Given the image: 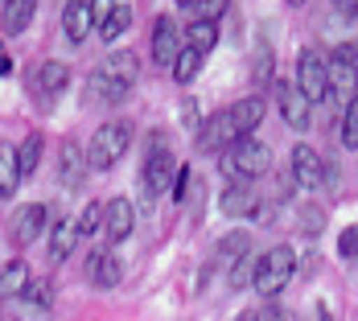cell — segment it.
I'll return each instance as SVG.
<instances>
[{
  "label": "cell",
  "instance_id": "8992f818",
  "mask_svg": "<svg viewBox=\"0 0 358 321\" xmlns=\"http://www.w3.org/2000/svg\"><path fill=\"white\" fill-rule=\"evenodd\" d=\"M292 272H296V255H292V248H272L264 251V259L255 264V276H251V285H255V292L259 297H276L280 288L292 280Z\"/></svg>",
  "mask_w": 358,
  "mask_h": 321
},
{
  "label": "cell",
  "instance_id": "d6986e66",
  "mask_svg": "<svg viewBox=\"0 0 358 321\" xmlns=\"http://www.w3.org/2000/svg\"><path fill=\"white\" fill-rule=\"evenodd\" d=\"M29 264L25 259H8L4 268H0V301H8V297H25V288H29Z\"/></svg>",
  "mask_w": 358,
  "mask_h": 321
},
{
  "label": "cell",
  "instance_id": "d4e9b609",
  "mask_svg": "<svg viewBox=\"0 0 358 321\" xmlns=\"http://www.w3.org/2000/svg\"><path fill=\"white\" fill-rule=\"evenodd\" d=\"M215 41H218V25H215V21H194V25L185 29V45H189V50H198L202 58H206V50H210Z\"/></svg>",
  "mask_w": 358,
  "mask_h": 321
},
{
  "label": "cell",
  "instance_id": "ffe728a7",
  "mask_svg": "<svg viewBox=\"0 0 358 321\" xmlns=\"http://www.w3.org/2000/svg\"><path fill=\"white\" fill-rule=\"evenodd\" d=\"M78 243H83V235H78L74 218H62V222H58V231H54V239H50V264H62Z\"/></svg>",
  "mask_w": 358,
  "mask_h": 321
},
{
  "label": "cell",
  "instance_id": "e575fe53",
  "mask_svg": "<svg viewBox=\"0 0 358 321\" xmlns=\"http://www.w3.org/2000/svg\"><path fill=\"white\" fill-rule=\"evenodd\" d=\"M334 8H338L342 17H350V21H355V17H358V0H350V4H334Z\"/></svg>",
  "mask_w": 358,
  "mask_h": 321
},
{
  "label": "cell",
  "instance_id": "ba28073f",
  "mask_svg": "<svg viewBox=\"0 0 358 321\" xmlns=\"http://www.w3.org/2000/svg\"><path fill=\"white\" fill-rule=\"evenodd\" d=\"M173 178H178V161L165 144H152V152L144 157V194H165L173 190Z\"/></svg>",
  "mask_w": 358,
  "mask_h": 321
},
{
  "label": "cell",
  "instance_id": "cb8c5ba5",
  "mask_svg": "<svg viewBox=\"0 0 358 321\" xmlns=\"http://www.w3.org/2000/svg\"><path fill=\"white\" fill-rule=\"evenodd\" d=\"M17 185H21V178H17V148L0 144V198H13Z\"/></svg>",
  "mask_w": 358,
  "mask_h": 321
},
{
  "label": "cell",
  "instance_id": "44dd1931",
  "mask_svg": "<svg viewBox=\"0 0 358 321\" xmlns=\"http://www.w3.org/2000/svg\"><path fill=\"white\" fill-rule=\"evenodd\" d=\"M58 161H62V181L74 190V185L83 181V173H87V152H83L74 141H66L62 144V152H58Z\"/></svg>",
  "mask_w": 358,
  "mask_h": 321
},
{
  "label": "cell",
  "instance_id": "7c38bea8",
  "mask_svg": "<svg viewBox=\"0 0 358 321\" xmlns=\"http://www.w3.org/2000/svg\"><path fill=\"white\" fill-rule=\"evenodd\" d=\"M95 21H99V37L115 41L132 25V4H95Z\"/></svg>",
  "mask_w": 358,
  "mask_h": 321
},
{
  "label": "cell",
  "instance_id": "7402d4cb",
  "mask_svg": "<svg viewBox=\"0 0 358 321\" xmlns=\"http://www.w3.org/2000/svg\"><path fill=\"white\" fill-rule=\"evenodd\" d=\"M120 259H115V251H99V255H91V280L99 288H111L120 285Z\"/></svg>",
  "mask_w": 358,
  "mask_h": 321
},
{
  "label": "cell",
  "instance_id": "d590c367",
  "mask_svg": "<svg viewBox=\"0 0 358 321\" xmlns=\"http://www.w3.org/2000/svg\"><path fill=\"white\" fill-rule=\"evenodd\" d=\"M309 321H334V318H329V309H325V305H317V309H313V318H309Z\"/></svg>",
  "mask_w": 358,
  "mask_h": 321
},
{
  "label": "cell",
  "instance_id": "1f68e13d",
  "mask_svg": "<svg viewBox=\"0 0 358 321\" xmlns=\"http://www.w3.org/2000/svg\"><path fill=\"white\" fill-rule=\"evenodd\" d=\"M25 297L34 301L37 309H45V305L54 301V292H50V285H45V280H41V285H34V280H29V288H25Z\"/></svg>",
  "mask_w": 358,
  "mask_h": 321
},
{
  "label": "cell",
  "instance_id": "e0dca14e",
  "mask_svg": "<svg viewBox=\"0 0 358 321\" xmlns=\"http://www.w3.org/2000/svg\"><path fill=\"white\" fill-rule=\"evenodd\" d=\"M280 111H285V124L288 128H309V111H313V104L292 87V83H280Z\"/></svg>",
  "mask_w": 358,
  "mask_h": 321
},
{
  "label": "cell",
  "instance_id": "603a6c76",
  "mask_svg": "<svg viewBox=\"0 0 358 321\" xmlns=\"http://www.w3.org/2000/svg\"><path fill=\"white\" fill-rule=\"evenodd\" d=\"M41 136H25V141L17 144V178L25 181V178H34V169H37V161H41Z\"/></svg>",
  "mask_w": 358,
  "mask_h": 321
},
{
  "label": "cell",
  "instance_id": "2e32d148",
  "mask_svg": "<svg viewBox=\"0 0 358 321\" xmlns=\"http://www.w3.org/2000/svg\"><path fill=\"white\" fill-rule=\"evenodd\" d=\"M45 222H50L45 206H37V202L21 206V211H17V222H13V235H17V243H21V248H25V243H37V235L45 231Z\"/></svg>",
  "mask_w": 358,
  "mask_h": 321
},
{
  "label": "cell",
  "instance_id": "836d02e7",
  "mask_svg": "<svg viewBox=\"0 0 358 321\" xmlns=\"http://www.w3.org/2000/svg\"><path fill=\"white\" fill-rule=\"evenodd\" d=\"M259 321H292V318H288V309H280V305H268L259 313Z\"/></svg>",
  "mask_w": 358,
  "mask_h": 321
},
{
  "label": "cell",
  "instance_id": "d6a6232c",
  "mask_svg": "<svg viewBox=\"0 0 358 321\" xmlns=\"http://www.w3.org/2000/svg\"><path fill=\"white\" fill-rule=\"evenodd\" d=\"M222 255H248V235H227L222 239Z\"/></svg>",
  "mask_w": 358,
  "mask_h": 321
},
{
  "label": "cell",
  "instance_id": "52a82bcc",
  "mask_svg": "<svg viewBox=\"0 0 358 321\" xmlns=\"http://www.w3.org/2000/svg\"><path fill=\"white\" fill-rule=\"evenodd\" d=\"M309 104H322L325 99V58L313 50V45H305L301 54H296V83H292Z\"/></svg>",
  "mask_w": 358,
  "mask_h": 321
},
{
  "label": "cell",
  "instance_id": "f1b7e54d",
  "mask_svg": "<svg viewBox=\"0 0 358 321\" xmlns=\"http://www.w3.org/2000/svg\"><path fill=\"white\" fill-rule=\"evenodd\" d=\"M251 276H255V259H251V255H239V264H235V272H231V288L251 285Z\"/></svg>",
  "mask_w": 358,
  "mask_h": 321
},
{
  "label": "cell",
  "instance_id": "9a60e30c",
  "mask_svg": "<svg viewBox=\"0 0 358 321\" xmlns=\"http://www.w3.org/2000/svg\"><path fill=\"white\" fill-rule=\"evenodd\" d=\"M66 83H71V66H66V62H58V58L41 62V66L34 71V91H37V95H62V91H66Z\"/></svg>",
  "mask_w": 358,
  "mask_h": 321
},
{
  "label": "cell",
  "instance_id": "4316f807",
  "mask_svg": "<svg viewBox=\"0 0 358 321\" xmlns=\"http://www.w3.org/2000/svg\"><path fill=\"white\" fill-rule=\"evenodd\" d=\"M99 218H103V206H99V202H87V206H83V214H74V227H78V235L87 239V235L99 227Z\"/></svg>",
  "mask_w": 358,
  "mask_h": 321
},
{
  "label": "cell",
  "instance_id": "8d00e7d4",
  "mask_svg": "<svg viewBox=\"0 0 358 321\" xmlns=\"http://www.w3.org/2000/svg\"><path fill=\"white\" fill-rule=\"evenodd\" d=\"M13 71V62H8V54H4V45H0V74H8Z\"/></svg>",
  "mask_w": 358,
  "mask_h": 321
},
{
  "label": "cell",
  "instance_id": "4dcf8cb0",
  "mask_svg": "<svg viewBox=\"0 0 358 321\" xmlns=\"http://www.w3.org/2000/svg\"><path fill=\"white\" fill-rule=\"evenodd\" d=\"M181 13H198V21H215L218 4H210V0H181Z\"/></svg>",
  "mask_w": 358,
  "mask_h": 321
},
{
  "label": "cell",
  "instance_id": "4fadbf2b",
  "mask_svg": "<svg viewBox=\"0 0 358 321\" xmlns=\"http://www.w3.org/2000/svg\"><path fill=\"white\" fill-rule=\"evenodd\" d=\"M218 206H222V214H231V218L251 214L255 206H259V198H255V181H231V185L222 190Z\"/></svg>",
  "mask_w": 358,
  "mask_h": 321
},
{
  "label": "cell",
  "instance_id": "30bf717a",
  "mask_svg": "<svg viewBox=\"0 0 358 321\" xmlns=\"http://www.w3.org/2000/svg\"><path fill=\"white\" fill-rule=\"evenodd\" d=\"M292 181L305 185V190H313V185L325 181V161L317 157L313 144H296V148H292Z\"/></svg>",
  "mask_w": 358,
  "mask_h": 321
},
{
  "label": "cell",
  "instance_id": "6da1fadb",
  "mask_svg": "<svg viewBox=\"0 0 358 321\" xmlns=\"http://www.w3.org/2000/svg\"><path fill=\"white\" fill-rule=\"evenodd\" d=\"M259 120H264V99H259V95L239 99V104H231L227 111H215V115L202 124L198 148H202V152H222V148H231L235 141H248L251 132L259 128Z\"/></svg>",
  "mask_w": 358,
  "mask_h": 321
},
{
  "label": "cell",
  "instance_id": "83f0119b",
  "mask_svg": "<svg viewBox=\"0 0 358 321\" xmlns=\"http://www.w3.org/2000/svg\"><path fill=\"white\" fill-rule=\"evenodd\" d=\"M342 144L346 148H358V104L342 115Z\"/></svg>",
  "mask_w": 358,
  "mask_h": 321
},
{
  "label": "cell",
  "instance_id": "8fae6325",
  "mask_svg": "<svg viewBox=\"0 0 358 321\" xmlns=\"http://www.w3.org/2000/svg\"><path fill=\"white\" fill-rule=\"evenodd\" d=\"M91 29H95V4L71 0V4H66V13H62V34L71 37L74 45H83Z\"/></svg>",
  "mask_w": 358,
  "mask_h": 321
},
{
  "label": "cell",
  "instance_id": "ac0fdd59",
  "mask_svg": "<svg viewBox=\"0 0 358 321\" xmlns=\"http://www.w3.org/2000/svg\"><path fill=\"white\" fill-rule=\"evenodd\" d=\"M34 13H37L34 0H8V4L0 8V29H4L8 37L25 34V29H29V21H34Z\"/></svg>",
  "mask_w": 358,
  "mask_h": 321
},
{
  "label": "cell",
  "instance_id": "f35d334b",
  "mask_svg": "<svg viewBox=\"0 0 358 321\" xmlns=\"http://www.w3.org/2000/svg\"><path fill=\"white\" fill-rule=\"evenodd\" d=\"M4 321H17V318H13V313H8V318H4Z\"/></svg>",
  "mask_w": 358,
  "mask_h": 321
},
{
  "label": "cell",
  "instance_id": "74e56055",
  "mask_svg": "<svg viewBox=\"0 0 358 321\" xmlns=\"http://www.w3.org/2000/svg\"><path fill=\"white\" fill-rule=\"evenodd\" d=\"M235 321H259V313H239Z\"/></svg>",
  "mask_w": 358,
  "mask_h": 321
},
{
  "label": "cell",
  "instance_id": "484cf974",
  "mask_svg": "<svg viewBox=\"0 0 358 321\" xmlns=\"http://www.w3.org/2000/svg\"><path fill=\"white\" fill-rule=\"evenodd\" d=\"M198 71H202V54H198V50H189V45H181L178 62H173V78H178V83H194Z\"/></svg>",
  "mask_w": 358,
  "mask_h": 321
},
{
  "label": "cell",
  "instance_id": "5bb4252c",
  "mask_svg": "<svg viewBox=\"0 0 358 321\" xmlns=\"http://www.w3.org/2000/svg\"><path fill=\"white\" fill-rule=\"evenodd\" d=\"M103 218H108V243H124L132 235V222H136V211L128 198H115L103 206Z\"/></svg>",
  "mask_w": 358,
  "mask_h": 321
},
{
  "label": "cell",
  "instance_id": "5b68a950",
  "mask_svg": "<svg viewBox=\"0 0 358 321\" xmlns=\"http://www.w3.org/2000/svg\"><path fill=\"white\" fill-rule=\"evenodd\" d=\"M128 144H132V124H128V120H108V124H99L95 136H91V144L83 148V152H87V169H111V165L128 152Z\"/></svg>",
  "mask_w": 358,
  "mask_h": 321
},
{
  "label": "cell",
  "instance_id": "3957f363",
  "mask_svg": "<svg viewBox=\"0 0 358 321\" xmlns=\"http://www.w3.org/2000/svg\"><path fill=\"white\" fill-rule=\"evenodd\" d=\"M325 99L342 115L358 104V50L355 45H338L325 58Z\"/></svg>",
  "mask_w": 358,
  "mask_h": 321
},
{
  "label": "cell",
  "instance_id": "f546056e",
  "mask_svg": "<svg viewBox=\"0 0 358 321\" xmlns=\"http://www.w3.org/2000/svg\"><path fill=\"white\" fill-rule=\"evenodd\" d=\"M338 251H342V259H358V222L342 231V239H338Z\"/></svg>",
  "mask_w": 358,
  "mask_h": 321
},
{
  "label": "cell",
  "instance_id": "277c9868",
  "mask_svg": "<svg viewBox=\"0 0 358 321\" xmlns=\"http://www.w3.org/2000/svg\"><path fill=\"white\" fill-rule=\"evenodd\" d=\"M218 169H222V178H231V181H255L272 169V148L264 141H255V136L235 141L231 148H222Z\"/></svg>",
  "mask_w": 358,
  "mask_h": 321
},
{
  "label": "cell",
  "instance_id": "7a4b0ae2",
  "mask_svg": "<svg viewBox=\"0 0 358 321\" xmlns=\"http://www.w3.org/2000/svg\"><path fill=\"white\" fill-rule=\"evenodd\" d=\"M136 74H141V62H136V54H128V50H115L108 54L91 78H87V87H83V99L91 107H115L128 91H132V83H136Z\"/></svg>",
  "mask_w": 358,
  "mask_h": 321
},
{
  "label": "cell",
  "instance_id": "9c48e42d",
  "mask_svg": "<svg viewBox=\"0 0 358 321\" xmlns=\"http://www.w3.org/2000/svg\"><path fill=\"white\" fill-rule=\"evenodd\" d=\"M181 54V29L173 17H161L157 29H152V62L157 66H173Z\"/></svg>",
  "mask_w": 358,
  "mask_h": 321
}]
</instances>
